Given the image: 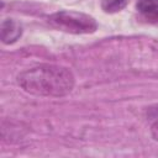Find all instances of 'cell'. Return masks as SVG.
Instances as JSON below:
<instances>
[{
  "instance_id": "6da1fadb",
  "label": "cell",
  "mask_w": 158,
  "mask_h": 158,
  "mask_svg": "<svg viewBox=\"0 0 158 158\" xmlns=\"http://www.w3.org/2000/svg\"><path fill=\"white\" fill-rule=\"evenodd\" d=\"M16 81L28 94L49 98L65 96L75 85L73 73L57 64H40L26 69L17 74Z\"/></svg>"
},
{
  "instance_id": "7a4b0ae2",
  "label": "cell",
  "mask_w": 158,
  "mask_h": 158,
  "mask_svg": "<svg viewBox=\"0 0 158 158\" xmlns=\"http://www.w3.org/2000/svg\"><path fill=\"white\" fill-rule=\"evenodd\" d=\"M47 21L56 30L74 35L93 33L98 30V22L93 16L72 10L54 12L48 16Z\"/></svg>"
},
{
  "instance_id": "3957f363",
  "label": "cell",
  "mask_w": 158,
  "mask_h": 158,
  "mask_svg": "<svg viewBox=\"0 0 158 158\" xmlns=\"http://www.w3.org/2000/svg\"><path fill=\"white\" fill-rule=\"evenodd\" d=\"M22 35L21 25L14 19H5L1 22V41L5 44L15 43Z\"/></svg>"
},
{
  "instance_id": "277c9868",
  "label": "cell",
  "mask_w": 158,
  "mask_h": 158,
  "mask_svg": "<svg viewBox=\"0 0 158 158\" xmlns=\"http://www.w3.org/2000/svg\"><path fill=\"white\" fill-rule=\"evenodd\" d=\"M136 9L147 22L158 23V0H137Z\"/></svg>"
},
{
  "instance_id": "5b68a950",
  "label": "cell",
  "mask_w": 158,
  "mask_h": 158,
  "mask_svg": "<svg viewBox=\"0 0 158 158\" xmlns=\"http://www.w3.org/2000/svg\"><path fill=\"white\" fill-rule=\"evenodd\" d=\"M127 4V0H102L101 7L105 12H117L121 11Z\"/></svg>"
},
{
  "instance_id": "8992f818",
  "label": "cell",
  "mask_w": 158,
  "mask_h": 158,
  "mask_svg": "<svg viewBox=\"0 0 158 158\" xmlns=\"http://www.w3.org/2000/svg\"><path fill=\"white\" fill-rule=\"evenodd\" d=\"M151 133H152V137L156 141H158V121H156V122L152 123V126H151Z\"/></svg>"
}]
</instances>
